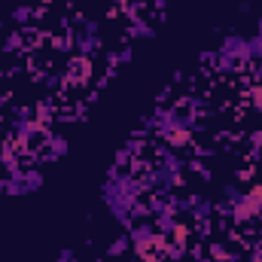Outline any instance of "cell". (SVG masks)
Instances as JSON below:
<instances>
[{
    "instance_id": "obj_1",
    "label": "cell",
    "mask_w": 262,
    "mask_h": 262,
    "mask_svg": "<svg viewBox=\"0 0 262 262\" xmlns=\"http://www.w3.org/2000/svg\"><path fill=\"white\" fill-rule=\"evenodd\" d=\"M259 213H262V186H253L250 192L238 195L235 204H232V216H235L238 223H247V220H253V216H259Z\"/></svg>"
},
{
    "instance_id": "obj_2",
    "label": "cell",
    "mask_w": 262,
    "mask_h": 262,
    "mask_svg": "<svg viewBox=\"0 0 262 262\" xmlns=\"http://www.w3.org/2000/svg\"><path fill=\"white\" fill-rule=\"evenodd\" d=\"M67 79L70 82H89L92 79V61L82 55V58H73L70 61V70H67Z\"/></svg>"
},
{
    "instance_id": "obj_3",
    "label": "cell",
    "mask_w": 262,
    "mask_h": 262,
    "mask_svg": "<svg viewBox=\"0 0 262 262\" xmlns=\"http://www.w3.org/2000/svg\"><path fill=\"white\" fill-rule=\"evenodd\" d=\"M220 55H229V58L235 61V58H250V49H247V43H244V40L229 37V40L223 43V52H220Z\"/></svg>"
},
{
    "instance_id": "obj_4",
    "label": "cell",
    "mask_w": 262,
    "mask_h": 262,
    "mask_svg": "<svg viewBox=\"0 0 262 262\" xmlns=\"http://www.w3.org/2000/svg\"><path fill=\"white\" fill-rule=\"evenodd\" d=\"M247 49H250L253 58H259L262 61V34H253V40H247Z\"/></svg>"
},
{
    "instance_id": "obj_5",
    "label": "cell",
    "mask_w": 262,
    "mask_h": 262,
    "mask_svg": "<svg viewBox=\"0 0 262 262\" xmlns=\"http://www.w3.org/2000/svg\"><path fill=\"white\" fill-rule=\"evenodd\" d=\"M25 18H28V9H25V6H21V9H18V12H15V21H25Z\"/></svg>"
},
{
    "instance_id": "obj_6",
    "label": "cell",
    "mask_w": 262,
    "mask_h": 262,
    "mask_svg": "<svg viewBox=\"0 0 262 262\" xmlns=\"http://www.w3.org/2000/svg\"><path fill=\"white\" fill-rule=\"evenodd\" d=\"M253 143H256V146H262V131H256V134H253Z\"/></svg>"
},
{
    "instance_id": "obj_7",
    "label": "cell",
    "mask_w": 262,
    "mask_h": 262,
    "mask_svg": "<svg viewBox=\"0 0 262 262\" xmlns=\"http://www.w3.org/2000/svg\"><path fill=\"white\" fill-rule=\"evenodd\" d=\"M250 262H262V253H256V256H253V259H250Z\"/></svg>"
},
{
    "instance_id": "obj_8",
    "label": "cell",
    "mask_w": 262,
    "mask_h": 262,
    "mask_svg": "<svg viewBox=\"0 0 262 262\" xmlns=\"http://www.w3.org/2000/svg\"><path fill=\"white\" fill-rule=\"evenodd\" d=\"M256 79H262V67H259V70H256Z\"/></svg>"
},
{
    "instance_id": "obj_9",
    "label": "cell",
    "mask_w": 262,
    "mask_h": 262,
    "mask_svg": "<svg viewBox=\"0 0 262 262\" xmlns=\"http://www.w3.org/2000/svg\"><path fill=\"white\" fill-rule=\"evenodd\" d=\"M259 34H262V18H259Z\"/></svg>"
}]
</instances>
